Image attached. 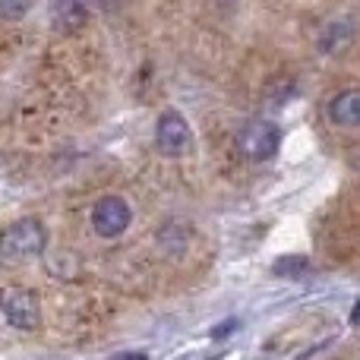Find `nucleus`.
Masks as SVG:
<instances>
[{
  "instance_id": "obj_1",
  "label": "nucleus",
  "mask_w": 360,
  "mask_h": 360,
  "mask_svg": "<svg viewBox=\"0 0 360 360\" xmlns=\"http://www.w3.org/2000/svg\"><path fill=\"white\" fill-rule=\"evenodd\" d=\"M44 247H48V228L41 218L25 215L0 231V262H6V266L35 259L44 253Z\"/></svg>"
},
{
  "instance_id": "obj_2",
  "label": "nucleus",
  "mask_w": 360,
  "mask_h": 360,
  "mask_svg": "<svg viewBox=\"0 0 360 360\" xmlns=\"http://www.w3.org/2000/svg\"><path fill=\"white\" fill-rule=\"evenodd\" d=\"M278 146H281V130L272 120L256 117V120H247V124L237 130V149H240L243 158H250V162H269V158H275Z\"/></svg>"
},
{
  "instance_id": "obj_3",
  "label": "nucleus",
  "mask_w": 360,
  "mask_h": 360,
  "mask_svg": "<svg viewBox=\"0 0 360 360\" xmlns=\"http://www.w3.org/2000/svg\"><path fill=\"white\" fill-rule=\"evenodd\" d=\"M155 146L162 155L168 158H180L190 152L193 146V130L190 124H186V117L174 108H168V111H162V117L155 120Z\"/></svg>"
},
{
  "instance_id": "obj_4",
  "label": "nucleus",
  "mask_w": 360,
  "mask_h": 360,
  "mask_svg": "<svg viewBox=\"0 0 360 360\" xmlns=\"http://www.w3.org/2000/svg\"><path fill=\"white\" fill-rule=\"evenodd\" d=\"M0 313L6 316V323L13 329L32 332L41 323V310H38V300L29 288H4L0 291Z\"/></svg>"
},
{
  "instance_id": "obj_5",
  "label": "nucleus",
  "mask_w": 360,
  "mask_h": 360,
  "mask_svg": "<svg viewBox=\"0 0 360 360\" xmlns=\"http://www.w3.org/2000/svg\"><path fill=\"white\" fill-rule=\"evenodd\" d=\"M133 221V209L127 205L124 196H101L98 202L92 205V228L98 237L111 240V237H120Z\"/></svg>"
},
{
  "instance_id": "obj_6",
  "label": "nucleus",
  "mask_w": 360,
  "mask_h": 360,
  "mask_svg": "<svg viewBox=\"0 0 360 360\" xmlns=\"http://www.w3.org/2000/svg\"><path fill=\"white\" fill-rule=\"evenodd\" d=\"M48 10H51V22H54L57 32H76L89 19L86 0H51Z\"/></svg>"
},
{
  "instance_id": "obj_7",
  "label": "nucleus",
  "mask_w": 360,
  "mask_h": 360,
  "mask_svg": "<svg viewBox=\"0 0 360 360\" xmlns=\"http://www.w3.org/2000/svg\"><path fill=\"white\" fill-rule=\"evenodd\" d=\"M329 117L338 127H360V89H342L329 101Z\"/></svg>"
},
{
  "instance_id": "obj_8",
  "label": "nucleus",
  "mask_w": 360,
  "mask_h": 360,
  "mask_svg": "<svg viewBox=\"0 0 360 360\" xmlns=\"http://www.w3.org/2000/svg\"><path fill=\"white\" fill-rule=\"evenodd\" d=\"M158 247L165 250V253H184L186 247V231L180 228V224H168V228L158 231Z\"/></svg>"
},
{
  "instance_id": "obj_9",
  "label": "nucleus",
  "mask_w": 360,
  "mask_h": 360,
  "mask_svg": "<svg viewBox=\"0 0 360 360\" xmlns=\"http://www.w3.org/2000/svg\"><path fill=\"white\" fill-rule=\"evenodd\" d=\"M32 0H0V16L4 19H22L29 13Z\"/></svg>"
},
{
  "instance_id": "obj_10",
  "label": "nucleus",
  "mask_w": 360,
  "mask_h": 360,
  "mask_svg": "<svg viewBox=\"0 0 360 360\" xmlns=\"http://www.w3.org/2000/svg\"><path fill=\"white\" fill-rule=\"evenodd\" d=\"M237 326H240L237 319H228V323H221V326H215V329H212V338H215V342H221V338H228Z\"/></svg>"
},
{
  "instance_id": "obj_11",
  "label": "nucleus",
  "mask_w": 360,
  "mask_h": 360,
  "mask_svg": "<svg viewBox=\"0 0 360 360\" xmlns=\"http://www.w3.org/2000/svg\"><path fill=\"white\" fill-rule=\"evenodd\" d=\"M114 360H149V357H146V351H127V354H117Z\"/></svg>"
},
{
  "instance_id": "obj_12",
  "label": "nucleus",
  "mask_w": 360,
  "mask_h": 360,
  "mask_svg": "<svg viewBox=\"0 0 360 360\" xmlns=\"http://www.w3.org/2000/svg\"><path fill=\"white\" fill-rule=\"evenodd\" d=\"M351 323H354V326H360V300L354 304V310H351Z\"/></svg>"
}]
</instances>
